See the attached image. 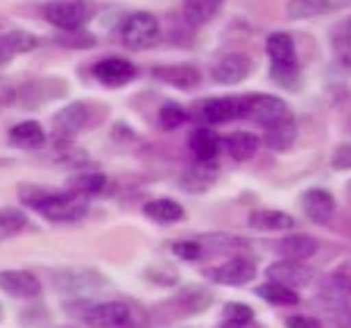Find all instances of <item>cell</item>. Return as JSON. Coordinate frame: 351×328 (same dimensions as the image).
<instances>
[{"instance_id": "1", "label": "cell", "mask_w": 351, "mask_h": 328, "mask_svg": "<svg viewBox=\"0 0 351 328\" xmlns=\"http://www.w3.org/2000/svg\"><path fill=\"white\" fill-rule=\"evenodd\" d=\"M121 43L132 52H145L152 50L161 43L163 29L159 18L152 12H132L130 16H125L121 23Z\"/></svg>"}, {"instance_id": "2", "label": "cell", "mask_w": 351, "mask_h": 328, "mask_svg": "<svg viewBox=\"0 0 351 328\" xmlns=\"http://www.w3.org/2000/svg\"><path fill=\"white\" fill-rule=\"evenodd\" d=\"M98 107L91 102H69L64 109H59L55 116H52L50 127L55 131L57 140H75L82 131L91 129V127L100 121Z\"/></svg>"}, {"instance_id": "3", "label": "cell", "mask_w": 351, "mask_h": 328, "mask_svg": "<svg viewBox=\"0 0 351 328\" xmlns=\"http://www.w3.org/2000/svg\"><path fill=\"white\" fill-rule=\"evenodd\" d=\"M95 14L93 0H48L43 5V18L57 32H75L84 29Z\"/></svg>"}, {"instance_id": "4", "label": "cell", "mask_w": 351, "mask_h": 328, "mask_svg": "<svg viewBox=\"0 0 351 328\" xmlns=\"http://www.w3.org/2000/svg\"><path fill=\"white\" fill-rule=\"evenodd\" d=\"M293 116L288 102L270 93H247L241 95V118L261 125L263 129Z\"/></svg>"}, {"instance_id": "5", "label": "cell", "mask_w": 351, "mask_h": 328, "mask_svg": "<svg viewBox=\"0 0 351 328\" xmlns=\"http://www.w3.org/2000/svg\"><path fill=\"white\" fill-rule=\"evenodd\" d=\"M211 303H213V297L206 288L189 286V288H182L179 292H175L170 299L161 301L152 312L161 319V322H168V319L199 315V312H204Z\"/></svg>"}, {"instance_id": "6", "label": "cell", "mask_w": 351, "mask_h": 328, "mask_svg": "<svg viewBox=\"0 0 351 328\" xmlns=\"http://www.w3.org/2000/svg\"><path fill=\"white\" fill-rule=\"evenodd\" d=\"M36 213L50 222H77L88 213V197L73 190H50Z\"/></svg>"}, {"instance_id": "7", "label": "cell", "mask_w": 351, "mask_h": 328, "mask_svg": "<svg viewBox=\"0 0 351 328\" xmlns=\"http://www.w3.org/2000/svg\"><path fill=\"white\" fill-rule=\"evenodd\" d=\"M77 317L91 328H123L134 322V310L125 301L82 303Z\"/></svg>"}, {"instance_id": "8", "label": "cell", "mask_w": 351, "mask_h": 328, "mask_svg": "<svg viewBox=\"0 0 351 328\" xmlns=\"http://www.w3.org/2000/svg\"><path fill=\"white\" fill-rule=\"evenodd\" d=\"M91 75L95 77L98 84L107 88H123L138 77V68L130 59L111 55V57L98 59V62L91 66Z\"/></svg>"}, {"instance_id": "9", "label": "cell", "mask_w": 351, "mask_h": 328, "mask_svg": "<svg viewBox=\"0 0 351 328\" xmlns=\"http://www.w3.org/2000/svg\"><path fill=\"white\" fill-rule=\"evenodd\" d=\"M193 114L204 127L225 125L241 118V95H222V98L199 100L193 109Z\"/></svg>"}, {"instance_id": "10", "label": "cell", "mask_w": 351, "mask_h": 328, "mask_svg": "<svg viewBox=\"0 0 351 328\" xmlns=\"http://www.w3.org/2000/svg\"><path fill=\"white\" fill-rule=\"evenodd\" d=\"M254 71V59L247 52H227L211 68V79L218 86H236L245 81Z\"/></svg>"}, {"instance_id": "11", "label": "cell", "mask_w": 351, "mask_h": 328, "mask_svg": "<svg viewBox=\"0 0 351 328\" xmlns=\"http://www.w3.org/2000/svg\"><path fill=\"white\" fill-rule=\"evenodd\" d=\"M69 91L66 81L57 79V77H39L32 81H25L23 86L16 88L19 93V104H23L27 109H36L41 104H48L50 100H57Z\"/></svg>"}, {"instance_id": "12", "label": "cell", "mask_w": 351, "mask_h": 328, "mask_svg": "<svg viewBox=\"0 0 351 328\" xmlns=\"http://www.w3.org/2000/svg\"><path fill=\"white\" fill-rule=\"evenodd\" d=\"M206 277L213 283H218V286L238 288V286H245V283L254 281V277H256V263H254L252 258L234 256L225 260V263L211 267V270L206 272Z\"/></svg>"}, {"instance_id": "13", "label": "cell", "mask_w": 351, "mask_h": 328, "mask_svg": "<svg viewBox=\"0 0 351 328\" xmlns=\"http://www.w3.org/2000/svg\"><path fill=\"white\" fill-rule=\"evenodd\" d=\"M152 77L159 79L161 84H168L177 91H195L202 84V71L195 64H163L154 66Z\"/></svg>"}, {"instance_id": "14", "label": "cell", "mask_w": 351, "mask_h": 328, "mask_svg": "<svg viewBox=\"0 0 351 328\" xmlns=\"http://www.w3.org/2000/svg\"><path fill=\"white\" fill-rule=\"evenodd\" d=\"M265 277L267 281H274V283H281L286 288H293V290H300L306 288L308 283L315 279V272L313 267H308L302 260H276L270 267L265 270Z\"/></svg>"}, {"instance_id": "15", "label": "cell", "mask_w": 351, "mask_h": 328, "mask_svg": "<svg viewBox=\"0 0 351 328\" xmlns=\"http://www.w3.org/2000/svg\"><path fill=\"white\" fill-rule=\"evenodd\" d=\"M265 55L270 59V66H279V68H295L300 64V52H297V43L293 34L286 29H274L265 36Z\"/></svg>"}, {"instance_id": "16", "label": "cell", "mask_w": 351, "mask_h": 328, "mask_svg": "<svg viewBox=\"0 0 351 328\" xmlns=\"http://www.w3.org/2000/svg\"><path fill=\"white\" fill-rule=\"evenodd\" d=\"M52 283L59 292L64 294H82L86 290H93L104 283L102 274H98L95 270H88V267H66V270H59L55 277H52Z\"/></svg>"}, {"instance_id": "17", "label": "cell", "mask_w": 351, "mask_h": 328, "mask_svg": "<svg viewBox=\"0 0 351 328\" xmlns=\"http://www.w3.org/2000/svg\"><path fill=\"white\" fill-rule=\"evenodd\" d=\"M218 175H220L218 159H213V161H197L195 159V163H191V166L182 173L179 186H182L186 192L199 195V192H206L213 188V184L218 181Z\"/></svg>"}, {"instance_id": "18", "label": "cell", "mask_w": 351, "mask_h": 328, "mask_svg": "<svg viewBox=\"0 0 351 328\" xmlns=\"http://www.w3.org/2000/svg\"><path fill=\"white\" fill-rule=\"evenodd\" d=\"M0 288L14 299H36L41 294V281L27 270H5L0 274Z\"/></svg>"}, {"instance_id": "19", "label": "cell", "mask_w": 351, "mask_h": 328, "mask_svg": "<svg viewBox=\"0 0 351 328\" xmlns=\"http://www.w3.org/2000/svg\"><path fill=\"white\" fill-rule=\"evenodd\" d=\"M347 7H351V0H288L286 16L293 21H306L328 16V14L342 12Z\"/></svg>"}, {"instance_id": "20", "label": "cell", "mask_w": 351, "mask_h": 328, "mask_svg": "<svg viewBox=\"0 0 351 328\" xmlns=\"http://www.w3.org/2000/svg\"><path fill=\"white\" fill-rule=\"evenodd\" d=\"M302 211L315 225H326L335 213V197L326 188H308L300 197Z\"/></svg>"}, {"instance_id": "21", "label": "cell", "mask_w": 351, "mask_h": 328, "mask_svg": "<svg viewBox=\"0 0 351 328\" xmlns=\"http://www.w3.org/2000/svg\"><path fill=\"white\" fill-rule=\"evenodd\" d=\"M46 129L39 121H21L7 134V143L16 150H39L46 145Z\"/></svg>"}, {"instance_id": "22", "label": "cell", "mask_w": 351, "mask_h": 328, "mask_svg": "<svg viewBox=\"0 0 351 328\" xmlns=\"http://www.w3.org/2000/svg\"><path fill=\"white\" fill-rule=\"evenodd\" d=\"M222 145H225V140H222L220 134L213 131L211 127H197V129H193L189 136V147L197 161L218 159Z\"/></svg>"}, {"instance_id": "23", "label": "cell", "mask_w": 351, "mask_h": 328, "mask_svg": "<svg viewBox=\"0 0 351 328\" xmlns=\"http://www.w3.org/2000/svg\"><path fill=\"white\" fill-rule=\"evenodd\" d=\"M227 0H184L182 18L189 27H202L218 16Z\"/></svg>"}, {"instance_id": "24", "label": "cell", "mask_w": 351, "mask_h": 328, "mask_svg": "<svg viewBox=\"0 0 351 328\" xmlns=\"http://www.w3.org/2000/svg\"><path fill=\"white\" fill-rule=\"evenodd\" d=\"M39 48V36L27 32V29H10L0 39V57L3 66H7L16 55H27Z\"/></svg>"}, {"instance_id": "25", "label": "cell", "mask_w": 351, "mask_h": 328, "mask_svg": "<svg viewBox=\"0 0 351 328\" xmlns=\"http://www.w3.org/2000/svg\"><path fill=\"white\" fill-rule=\"evenodd\" d=\"M247 222L256 231H290L297 227L293 215L286 211H276V208H254Z\"/></svg>"}, {"instance_id": "26", "label": "cell", "mask_w": 351, "mask_h": 328, "mask_svg": "<svg viewBox=\"0 0 351 328\" xmlns=\"http://www.w3.org/2000/svg\"><path fill=\"white\" fill-rule=\"evenodd\" d=\"M143 215L147 220L156 222V225H177V222L184 220V206L177 202V199L170 197H159V199H150L147 204H143Z\"/></svg>"}, {"instance_id": "27", "label": "cell", "mask_w": 351, "mask_h": 328, "mask_svg": "<svg viewBox=\"0 0 351 328\" xmlns=\"http://www.w3.org/2000/svg\"><path fill=\"white\" fill-rule=\"evenodd\" d=\"M261 147V138L252 131H231L225 138V150L231 161L245 163L256 156Z\"/></svg>"}, {"instance_id": "28", "label": "cell", "mask_w": 351, "mask_h": 328, "mask_svg": "<svg viewBox=\"0 0 351 328\" xmlns=\"http://www.w3.org/2000/svg\"><path fill=\"white\" fill-rule=\"evenodd\" d=\"M297 140V121L295 116L286 118V121L267 127L263 134V143L274 152H288Z\"/></svg>"}, {"instance_id": "29", "label": "cell", "mask_w": 351, "mask_h": 328, "mask_svg": "<svg viewBox=\"0 0 351 328\" xmlns=\"http://www.w3.org/2000/svg\"><path fill=\"white\" fill-rule=\"evenodd\" d=\"M322 297H331V299H349L351 297V258L338 265L322 281Z\"/></svg>"}, {"instance_id": "30", "label": "cell", "mask_w": 351, "mask_h": 328, "mask_svg": "<svg viewBox=\"0 0 351 328\" xmlns=\"http://www.w3.org/2000/svg\"><path fill=\"white\" fill-rule=\"evenodd\" d=\"M104 188H107V175L100 170H80L77 175L69 179V190L80 192L88 199L104 192Z\"/></svg>"}, {"instance_id": "31", "label": "cell", "mask_w": 351, "mask_h": 328, "mask_svg": "<svg viewBox=\"0 0 351 328\" xmlns=\"http://www.w3.org/2000/svg\"><path fill=\"white\" fill-rule=\"evenodd\" d=\"M279 251L283 253V258L302 260V263H306V260L317 251V240L313 236H306V234H293V236L283 238L281 244H279Z\"/></svg>"}, {"instance_id": "32", "label": "cell", "mask_w": 351, "mask_h": 328, "mask_svg": "<svg viewBox=\"0 0 351 328\" xmlns=\"http://www.w3.org/2000/svg\"><path fill=\"white\" fill-rule=\"evenodd\" d=\"M254 294L261 297V299L267 301V303H272V305H281V308L300 303V294H297V290L286 288V286L274 283V281H265L263 286H258L256 290H254Z\"/></svg>"}, {"instance_id": "33", "label": "cell", "mask_w": 351, "mask_h": 328, "mask_svg": "<svg viewBox=\"0 0 351 328\" xmlns=\"http://www.w3.org/2000/svg\"><path fill=\"white\" fill-rule=\"evenodd\" d=\"M197 240L202 242V247H204V253H227V251L241 249L247 244V240H243V238H238L234 234H222V231L199 236Z\"/></svg>"}, {"instance_id": "34", "label": "cell", "mask_w": 351, "mask_h": 328, "mask_svg": "<svg viewBox=\"0 0 351 328\" xmlns=\"http://www.w3.org/2000/svg\"><path fill=\"white\" fill-rule=\"evenodd\" d=\"M186 121H189V111H186L182 104L175 100L163 102L159 111H156V123L163 131H175L179 129Z\"/></svg>"}, {"instance_id": "35", "label": "cell", "mask_w": 351, "mask_h": 328, "mask_svg": "<svg viewBox=\"0 0 351 328\" xmlns=\"http://www.w3.org/2000/svg\"><path fill=\"white\" fill-rule=\"evenodd\" d=\"M55 43L66 50H91L98 46V36L88 29H75V32H59L55 36Z\"/></svg>"}, {"instance_id": "36", "label": "cell", "mask_w": 351, "mask_h": 328, "mask_svg": "<svg viewBox=\"0 0 351 328\" xmlns=\"http://www.w3.org/2000/svg\"><path fill=\"white\" fill-rule=\"evenodd\" d=\"M267 73H270V79L276 86H281L283 91H300L302 84H304L302 66H295V68H279V66H270Z\"/></svg>"}, {"instance_id": "37", "label": "cell", "mask_w": 351, "mask_h": 328, "mask_svg": "<svg viewBox=\"0 0 351 328\" xmlns=\"http://www.w3.org/2000/svg\"><path fill=\"white\" fill-rule=\"evenodd\" d=\"M328 43H331V50L335 52V57L351 52V16H345L331 27Z\"/></svg>"}, {"instance_id": "38", "label": "cell", "mask_w": 351, "mask_h": 328, "mask_svg": "<svg viewBox=\"0 0 351 328\" xmlns=\"http://www.w3.org/2000/svg\"><path fill=\"white\" fill-rule=\"evenodd\" d=\"M27 225V218L23 211H19V208L14 206H7L3 208V213H0V234H3V240H10L16 234L25 229Z\"/></svg>"}, {"instance_id": "39", "label": "cell", "mask_w": 351, "mask_h": 328, "mask_svg": "<svg viewBox=\"0 0 351 328\" xmlns=\"http://www.w3.org/2000/svg\"><path fill=\"white\" fill-rule=\"evenodd\" d=\"M50 192V188H43V186H36V184H21L16 195L21 199V204L32 208V211H36L39 208V204L46 199V195Z\"/></svg>"}, {"instance_id": "40", "label": "cell", "mask_w": 351, "mask_h": 328, "mask_svg": "<svg viewBox=\"0 0 351 328\" xmlns=\"http://www.w3.org/2000/svg\"><path fill=\"white\" fill-rule=\"evenodd\" d=\"M222 315H225V322H252L254 308L241 301H229L225 308H222Z\"/></svg>"}, {"instance_id": "41", "label": "cell", "mask_w": 351, "mask_h": 328, "mask_svg": "<svg viewBox=\"0 0 351 328\" xmlns=\"http://www.w3.org/2000/svg\"><path fill=\"white\" fill-rule=\"evenodd\" d=\"M173 253L182 260H199L204 256V247H202L197 238L195 240H179L173 244Z\"/></svg>"}, {"instance_id": "42", "label": "cell", "mask_w": 351, "mask_h": 328, "mask_svg": "<svg viewBox=\"0 0 351 328\" xmlns=\"http://www.w3.org/2000/svg\"><path fill=\"white\" fill-rule=\"evenodd\" d=\"M331 168L338 173L351 170V143H338L331 152Z\"/></svg>"}, {"instance_id": "43", "label": "cell", "mask_w": 351, "mask_h": 328, "mask_svg": "<svg viewBox=\"0 0 351 328\" xmlns=\"http://www.w3.org/2000/svg\"><path fill=\"white\" fill-rule=\"evenodd\" d=\"M286 328H319V319L311 315H293L286 319Z\"/></svg>"}, {"instance_id": "44", "label": "cell", "mask_w": 351, "mask_h": 328, "mask_svg": "<svg viewBox=\"0 0 351 328\" xmlns=\"http://www.w3.org/2000/svg\"><path fill=\"white\" fill-rule=\"evenodd\" d=\"M335 66L342 71V73H351V52H347V55H338L335 57Z\"/></svg>"}, {"instance_id": "45", "label": "cell", "mask_w": 351, "mask_h": 328, "mask_svg": "<svg viewBox=\"0 0 351 328\" xmlns=\"http://www.w3.org/2000/svg\"><path fill=\"white\" fill-rule=\"evenodd\" d=\"M220 328H261V326L252 319V322H225Z\"/></svg>"}, {"instance_id": "46", "label": "cell", "mask_w": 351, "mask_h": 328, "mask_svg": "<svg viewBox=\"0 0 351 328\" xmlns=\"http://www.w3.org/2000/svg\"><path fill=\"white\" fill-rule=\"evenodd\" d=\"M64 328H75V326H64Z\"/></svg>"}]
</instances>
